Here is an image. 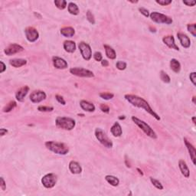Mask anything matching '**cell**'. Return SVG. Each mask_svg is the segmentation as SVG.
Returning a JSON list of instances; mask_svg holds the SVG:
<instances>
[{
	"label": "cell",
	"instance_id": "cell-1",
	"mask_svg": "<svg viewBox=\"0 0 196 196\" xmlns=\"http://www.w3.org/2000/svg\"><path fill=\"white\" fill-rule=\"evenodd\" d=\"M124 98L129 103H131L133 106H136V107L143 109L144 110H146V112L149 113L150 115H152L156 120H160L159 116L151 108L149 103H148L146 100H144L143 98H140V97L136 96V95L134 94H126Z\"/></svg>",
	"mask_w": 196,
	"mask_h": 196
},
{
	"label": "cell",
	"instance_id": "cell-2",
	"mask_svg": "<svg viewBox=\"0 0 196 196\" xmlns=\"http://www.w3.org/2000/svg\"><path fill=\"white\" fill-rule=\"evenodd\" d=\"M45 147L48 150L58 155H66L68 153L69 149L67 145L63 143H58L55 141H48L45 143Z\"/></svg>",
	"mask_w": 196,
	"mask_h": 196
},
{
	"label": "cell",
	"instance_id": "cell-3",
	"mask_svg": "<svg viewBox=\"0 0 196 196\" xmlns=\"http://www.w3.org/2000/svg\"><path fill=\"white\" fill-rule=\"evenodd\" d=\"M57 127L65 130H72L75 127L76 122L74 119L67 117H58L55 120Z\"/></svg>",
	"mask_w": 196,
	"mask_h": 196
},
{
	"label": "cell",
	"instance_id": "cell-4",
	"mask_svg": "<svg viewBox=\"0 0 196 196\" xmlns=\"http://www.w3.org/2000/svg\"><path fill=\"white\" fill-rule=\"evenodd\" d=\"M131 119H132V120L133 121V123H135V124L137 125V126L146 133V135H147L148 136L151 137V138L152 139H157V135L155 133V131H154L146 122L140 120V119L137 118V117H134V116H133Z\"/></svg>",
	"mask_w": 196,
	"mask_h": 196
},
{
	"label": "cell",
	"instance_id": "cell-5",
	"mask_svg": "<svg viewBox=\"0 0 196 196\" xmlns=\"http://www.w3.org/2000/svg\"><path fill=\"white\" fill-rule=\"evenodd\" d=\"M95 136H96L97 140L101 143L103 146H104L106 148H112L113 144V142L111 141L106 134V133L100 128H97L95 129Z\"/></svg>",
	"mask_w": 196,
	"mask_h": 196
},
{
	"label": "cell",
	"instance_id": "cell-6",
	"mask_svg": "<svg viewBox=\"0 0 196 196\" xmlns=\"http://www.w3.org/2000/svg\"><path fill=\"white\" fill-rule=\"evenodd\" d=\"M149 17H150V18L152 19V21H153L154 22L159 23V24L170 25L172 24V21H173L172 18L157 12H151V13L149 14Z\"/></svg>",
	"mask_w": 196,
	"mask_h": 196
},
{
	"label": "cell",
	"instance_id": "cell-7",
	"mask_svg": "<svg viewBox=\"0 0 196 196\" xmlns=\"http://www.w3.org/2000/svg\"><path fill=\"white\" fill-rule=\"evenodd\" d=\"M57 180H58V178L55 174L48 173L42 177L41 183L46 189H52L56 185Z\"/></svg>",
	"mask_w": 196,
	"mask_h": 196
},
{
	"label": "cell",
	"instance_id": "cell-8",
	"mask_svg": "<svg viewBox=\"0 0 196 196\" xmlns=\"http://www.w3.org/2000/svg\"><path fill=\"white\" fill-rule=\"evenodd\" d=\"M70 73L75 76L81 77V78H93L94 77V75L91 71L82 68V67H72L70 69Z\"/></svg>",
	"mask_w": 196,
	"mask_h": 196
},
{
	"label": "cell",
	"instance_id": "cell-9",
	"mask_svg": "<svg viewBox=\"0 0 196 196\" xmlns=\"http://www.w3.org/2000/svg\"><path fill=\"white\" fill-rule=\"evenodd\" d=\"M78 48L83 58L86 61H90L92 57V50L90 46L84 41H81L78 44Z\"/></svg>",
	"mask_w": 196,
	"mask_h": 196
},
{
	"label": "cell",
	"instance_id": "cell-10",
	"mask_svg": "<svg viewBox=\"0 0 196 196\" xmlns=\"http://www.w3.org/2000/svg\"><path fill=\"white\" fill-rule=\"evenodd\" d=\"M25 37L29 42H35L38 40L39 37V33L38 31L33 27H28L25 29Z\"/></svg>",
	"mask_w": 196,
	"mask_h": 196
},
{
	"label": "cell",
	"instance_id": "cell-11",
	"mask_svg": "<svg viewBox=\"0 0 196 196\" xmlns=\"http://www.w3.org/2000/svg\"><path fill=\"white\" fill-rule=\"evenodd\" d=\"M47 98V95L42 90H34L29 96L30 100L33 103H38L44 100Z\"/></svg>",
	"mask_w": 196,
	"mask_h": 196
},
{
	"label": "cell",
	"instance_id": "cell-12",
	"mask_svg": "<svg viewBox=\"0 0 196 196\" xmlns=\"http://www.w3.org/2000/svg\"><path fill=\"white\" fill-rule=\"evenodd\" d=\"M23 50H24V48L20 45V44H11L8 47L6 48V49L4 50V52L6 55L10 56V55H13L15 54L19 53V52H22Z\"/></svg>",
	"mask_w": 196,
	"mask_h": 196
},
{
	"label": "cell",
	"instance_id": "cell-13",
	"mask_svg": "<svg viewBox=\"0 0 196 196\" xmlns=\"http://www.w3.org/2000/svg\"><path fill=\"white\" fill-rule=\"evenodd\" d=\"M52 61L53 64L56 68L58 69H66L68 66L67 62L63 58H59V57L55 56L52 58Z\"/></svg>",
	"mask_w": 196,
	"mask_h": 196
},
{
	"label": "cell",
	"instance_id": "cell-14",
	"mask_svg": "<svg viewBox=\"0 0 196 196\" xmlns=\"http://www.w3.org/2000/svg\"><path fill=\"white\" fill-rule=\"evenodd\" d=\"M163 41L166 45H167L168 47L170 48L174 49V50L176 51L179 50V47L176 45V44H175V38H174L173 35H167V36L163 37Z\"/></svg>",
	"mask_w": 196,
	"mask_h": 196
},
{
	"label": "cell",
	"instance_id": "cell-15",
	"mask_svg": "<svg viewBox=\"0 0 196 196\" xmlns=\"http://www.w3.org/2000/svg\"><path fill=\"white\" fill-rule=\"evenodd\" d=\"M29 91V87L28 86H24L21 87L18 91L15 94V98L18 102H23L25 100V98L28 94Z\"/></svg>",
	"mask_w": 196,
	"mask_h": 196
},
{
	"label": "cell",
	"instance_id": "cell-16",
	"mask_svg": "<svg viewBox=\"0 0 196 196\" xmlns=\"http://www.w3.org/2000/svg\"><path fill=\"white\" fill-rule=\"evenodd\" d=\"M177 37L179 39L180 43H181L182 46L185 48H189L191 45V40L189 37L187 36L185 34L181 33V32H179L177 33Z\"/></svg>",
	"mask_w": 196,
	"mask_h": 196
},
{
	"label": "cell",
	"instance_id": "cell-17",
	"mask_svg": "<svg viewBox=\"0 0 196 196\" xmlns=\"http://www.w3.org/2000/svg\"><path fill=\"white\" fill-rule=\"evenodd\" d=\"M184 142L186 147H187L188 151H189V153L191 157V159H192L193 164L195 165V148L194 147L193 145H192V143H190V142L188 141L187 139L184 138Z\"/></svg>",
	"mask_w": 196,
	"mask_h": 196
},
{
	"label": "cell",
	"instance_id": "cell-18",
	"mask_svg": "<svg viewBox=\"0 0 196 196\" xmlns=\"http://www.w3.org/2000/svg\"><path fill=\"white\" fill-rule=\"evenodd\" d=\"M69 169L72 174H81L82 172V168L79 163L76 161H71L69 163Z\"/></svg>",
	"mask_w": 196,
	"mask_h": 196
},
{
	"label": "cell",
	"instance_id": "cell-19",
	"mask_svg": "<svg viewBox=\"0 0 196 196\" xmlns=\"http://www.w3.org/2000/svg\"><path fill=\"white\" fill-rule=\"evenodd\" d=\"M179 167L180 171H181L182 174L184 175L186 178H189L190 176V171H189V167H188L187 164L186 162L183 159H180L179 162Z\"/></svg>",
	"mask_w": 196,
	"mask_h": 196
},
{
	"label": "cell",
	"instance_id": "cell-20",
	"mask_svg": "<svg viewBox=\"0 0 196 196\" xmlns=\"http://www.w3.org/2000/svg\"><path fill=\"white\" fill-rule=\"evenodd\" d=\"M80 106H81V109L84 110V111H87V112H94L95 110L94 105L90 102L87 101V100H81Z\"/></svg>",
	"mask_w": 196,
	"mask_h": 196
},
{
	"label": "cell",
	"instance_id": "cell-21",
	"mask_svg": "<svg viewBox=\"0 0 196 196\" xmlns=\"http://www.w3.org/2000/svg\"><path fill=\"white\" fill-rule=\"evenodd\" d=\"M110 133L115 137L121 136L122 133H123V130H122V127L120 125V123H117V122L114 123V124L110 128Z\"/></svg>",
	"mask_w": 196,
	"mask_h": 196
},
{
	"label": "cell",
	"instance_id": "cell-22",
	"mask_svg": "<svg viewBox=\"0 0 196 196\" xmlns=\"http://www.w3.org/2000/svg\"><path fill=\"white\" fill-rule=\"evenodd\" d=\"M63 47H64L65 52H68V53H74L75 50H76V44H75V42L73 41H70V40L64 41Z\"/></svg>",
	"mask_w": 196,
	"mask_h": 196
},
{
	"label": "cell",
	"instance_id": "cell-23",
	"mask_svg": "<svg viewBox=\"0 0 196 196\" xmlns=\"http://www.w3.org/2000/svg\"><path fill=\"white\" fill-rule=\"evenodd\" d=\"M10 65H12L14 67H21L22 66H25L27 64V61L25 59H21V58H15V59H12L9 61Z\"/></svg>",
	"mask_w": 196,
	"mask_h": 196
},
{
	"label": "cell",
	"instance_id": "cell-24",
	"mask_svg": "<svg viewBox=\"0 0 196 196\" xmlns=\"http://www.w3.org/2000/svg\"><path fill=\"white\" fill-rule=\"evenodd\" d=\"M61 34L66 38H71L75 35V31L72 27H64L61 29Z\"/></svg>",
	"mask_w": 196,
	"mask_h": 196
},
{
	"label": "cell",
	"instance_id": "cell-25",
	"mask_svg": "<svg viewBox=\"0 0 196 196\" xmlns=\"http://www.w3.org/2000/svg\"><path fill=\"white\" fill-rule=\"evenodd\" d=\"M103 47H104L106 57L111 60L115 59L116 57H117V54H116V52L114 51V49H113L110 46L107 45V44H104Z\"/></svg>",
	"mask_w": 196,
	"mask_h": 196
},
{
	"label": "cell",
	"instance_id": "cell-26",
	"mask_svg": "<svg viewBox=\"0 0 196 196\" xmlns=\"http://www.w3.org/2000/svg\"><path fill=\"white\" fill-rule=\"evenodd\" d=\"M170 67L172 71H174L175 73H179L180 71H181V64H180L179 61L175 59V58L170 61Z\"/></svg>",
	"mask_w": 196,
	"mask_h": 196
},
{
	"label": "cell",
	"instance_id": "cell-27",
	"mask_svg": "<svg viewBox=\"0 0 196 196\" xmlns=\"http://www.w3.org/2000/svg\"><path fill=\"white\" fill-rule=\"evenodd\" d=\"M105 180H106L109 184H110L112 186H114V187L118 186L119 184H120V180H119V179L117 178V177L113 176V175H106V176H105Z\"/></svg>",
	"mask_w": 196,
	"mask_h": 196
},
{
	"label": "cell",
	"instance_id": "cell-28",
	"mask_svg": "<svg viewBox=\"0 0 196 196\" xmlns=\"http://www.w3.org/2000/svg\"><path fill=\"white\" fill-rule=\"evenodd\" d=\"M67 9H68L69 13L71 14V15H77L79 14V8L74 2L69 3L68 6H67Z\"/></svg>",
	"mask_w": 196,
	"mask_h": 196
},
{
	"label": "cell",
	"instance_id": "cell-29",
	"mask_svg": "<svg viewBox=\"0 0 196 196\" xmlns=\"http://www.w3.org/2000/svg\"><path fill=\"white\" fill-rule=\"evenodd\" d=\"M16 106H17L16 102L14 101V100L10 101L9 103H8V104H6V106H4V108L2 109V112L3 113L10 112V111H12L14 108L16 107Z\"/></svg>",
	"mask_w": 196,
	"mask_h": 196
},
{
	"label": "cell",
	"instance_id": "cell-30",
	"mask_svg": "<svg viewBox=\"0 0 196 196\" xmlns=\"http://www.w3.org/2000/svg\"><path fill=\"white\" fill-rule=\"evenodd\" d=\"M54 3H55V6L61 10H63L67 7V2L65 0H55Z\"/></svg>",
	"mask_w": 196,
	"mask_h": 196
},
{
	"label": "cell",
	"instance_id": "cell-31",
	"mask_svg": "<svg viewBox=\"0 0 196 196\" xmlns=\"http://www.w3.org/2000/svg\"><path fill=\"white\" fill-rule=\"evenodd\" d=\"M160 79L162 80V81L166 83V84H169L171 81L170 77H169L164 71H160Z\"/></svg>",
	"mask_w": 196,
	"mask_h": 196
},
{
	"label": "cell",
	"instance_id": "cell-32",
	"mask_svg": "<svg viewBox=\"0 0 196 196\" xmlns=\"http://www.w3.org/2000/svg\"><path fill=\"white\" fill-rule=\"evenodd\" d=\"M149 179H150V182L152 183V184L153 185V186H155V187L156 188V189H159V190H163V189H164L163 186L161 184V183H160V182L159 181V180L156 179L152 178V177H150Z\"/></svg>",
	"mask_w": 196,
	"mask_h": 196
},
{
	"label": "cell",
	"instance_id": "cell-33",
	"mask_svg": "<svg viewBox=\"0 0 196 196\" xmlns=\"http://www.w3.org/2000/svg\"><path fill=\"white\" fill-rule=\"evenodd\" d=\"M99 96H100L102 99H104V100H109L113 98L114 94H113L108 93V92H103V93H100Z\"/></svg>",
	"mask_w": 196,
	"mask_h": 196
},
{
	"label": "cell",
	"instance_id": "cell-34",
	"mask_svg": "<svg viewBox=\"0 0 196 196\" xmlns=\"http://www.w3.org/2000/svg\"><path fill=\"white\" fill-rule=\"evenodd\" d=\"M127 67V64L124 61H117V64H116V67H117L118 70L120 71H123Z\"/></svg>",
	"mask_w": 196,
	"mask_h": 196
},
{
	"label": "cell",
	"instance_id": "cell-35",
	"mask_svg": "<svg viewBox=\"0 0 196 196\" xmlns=\"http://www.w3.org/2000/svg\"><path fill=\"white\" fill-rule=\"evenodd\" d=\"M38 110L40 112H52L54 110L53 106H39Z\"/></svg>",
	"mask_w": 196,
	"mask_h": 196
},
{
	"label": "cell",
	"instance_id": "cell-36",
	"mask_svg": "<svg viewBox=\"0 0 196 196\" xmlns=\"http://www.w3.org/2000/svg\"><path fill=\"white\" fill-rule=\"evenodd\" d=\"M187 29L194 37H196V31H195V24H189L187 25Z\"/></svg>",
	"mask_w": 196,
	"mask_h": 196
},
{
	"label": "cell",
	"instance_id": "cell-37",
	"mask_svg": "<svg viewBox=\"0 0 196 196\" xmlns=\"http://www.w3.org/2000/svg\"><path fill=\"white\" fill-rule=\"evenodd\" d=\"M87 18L88 20V21L90 23H91L92 25H94L95 24V18L94 15L92 14V12H90V10H88L87 12Z\"/></svg>",
	"mask_w": 196,
	"mask_h": 196
},
{
	"label": "cell",
	"instance_id": "cell-38",
	"mask_svg": "<svg viewBox=\"0 0 196 196\" xmlns=\"http://www.w3.org/2000/svg\"><path fill=\"white\" fill-rule=\"evenodd\" d=\"M156 2L158 3L159 5H161V6H166L171 4V3H172V0H156Z\"/></svg>",
	"mask_w": 196,
	"mask_h": 196
},
{
	"label": "cell",
	"instance_id": "cell-39",
	"mask_svg": "<svg viewBox=\"0 0 196 196\" xmlns=\"http://www.w3.org/2000/svg\"><path fill=\"white\" fill-rule=\"evenodd\" d=\"M139 11H140V13L143 14L145 17H147L148 18V17L149 16V12L148 9H145V8L143 7H141V8H139Z\"/></svg>",
	"mask_w": 196,
	"mask_h": 196
},
{
	"label": "cell",
	"instance_id": "cell-40",
	"mask_svg": "<svg viewBox=\"0 0 196 196\" xmlns=\"http://www.w3.org/2000/svg\"><path fill=\"white\" fill-rule=\"evenodd\" d=\"M100 110L102 111V112L103 113H108L110 112V107L109 106H107L106 104H100Z\"/></svg>",
	"mask_w": 196,
	"mask_h": 196
},
{
	"label": "cell",
	"instance_id": "cell-41",
	"mask_svg": "<svg viewBox=\"0 0 196 196\" xmlns=\"http://www.w3.org/2000/svg\"><path fill=\"white\" fill-rule=\"evenodd\" d=\"M94 58L97 61H101L102 60H103L102 54L99 52H96L94 54Z\"/></svg>",
	"mask_w": 196,
	"mask_h": 196
},
{
	"label": "cell",
	"instance_id": "cell-42",
	"mask_svg": "<svg viewBox=\"0 0 196 196\" xmlns=\"http://www.w3.org/2000/svg\"><path fill=\"white\" fill-rule=\"evenodd\" d=\"M189 78H190L191 81L192 82V84L195 86L196 83H195V80H196V73L195 72H192L189 75Z\"/></svg>",
	"mask_w": 196,
	"mask_h": 196
},
{
	"label": "cell",
	"instance_id": "cell-43",
	"mask_svg": "<svg viewBox=\"0 0 196 196\" xmlns=\"http://www.w3.org/2000/svg\"><path fill=\"white\" fill-rule=\"evenodd\" d=\"M55 98H56V100H58V103H61L62 105L66 104V102H65V100H64V98H63V97L60 96V95H56V96H55Z\"/></svg>",
	"mask_w": 196,
	"mask_h": 196
},
{
	"label": "cell",
	"instance_id": "cell-44",
	"mask_svg": "<svg viewBox=\"0 0 196 196\" xmlns=\"http://www.w3.org/2000/svg\"><path fill=\"white\" fill-rule=\"evenodd\" d=\"M0 186H1V189L2 190H6V182H5L4 179L3 177H1L0 178Z\"/></svg>",
	"mask_w": 196,
	"mask_h": 196
},
{
	"label": "cell",
	"instance_id": "cell-45",
	"mask_svg": "<svg viewBox=\"0 0 196 196\" xmlns=\"http://www.w3.org/2000/svg\"><path fill=\"white\" fill-rule=\"evenodd\" d=\"M183 3L187 6H194L196 4L195 1H183Z\"/></svg>",
	"mask_w": 196,
	"mask_h": 196
},
{
	"label": "cell",
	"instance_id": "cell-46",
	"mask_svg": "<svg viewBox=\"0 0 196 196\" xmlns=\"http://www.w3.org/2000/svg\"><path fill=\"white\" fill-rule=\"evenodd\" d=\"M0 64H1V69H0V73H3V72L6 71V64H4L3 61H0Z\"/></svg>",
	"mask_w": 196,
	"mask_h": 196
},
{
	"label": "cell",
	"instance_id": "cell-47",
	"mask_svg": "<svg viewBox=\"0 0 196 196\" xmlns=\"http://www.w3.org/2000/svg\"><path fill=\"white\" fill-rule=\"evenodd\" d=\"M7 133H8V130L6 129H4V128H2V129H0V135H1L2 136H3L6 135Z\"/></svg>",
	"mask_w": 196,
	"mask_h": 196
},
{
	"label": "cell",
	"instance_id": "cell-48",
	"mask_svg": "<svg viewBox=\"0 0 196 196\" xmlns=\"http://www.w3.org/2000/svg\"><path fill=\"white\" fill-rule=\"evenodd\" d=\"M101 64L103 67H107V66H109V62H108V61H106V60H102Z\"/></svg>",
	"mask_w": 196,
	"mask_h": 196
},
{
	"label": "cell",
	"instance_id": "cell-49",
	"mask_svg": "<svg viewBox=\"0 0 196 196\" xmlns=\"http://www.w3.org/2000/svg\"><path fill=\"white\" fill-rule=\"evenodd\" d=\"M34 14H35V16H38V17H39V18H41V15H39V14H38V13H36V12H34Z\"/></svg>",
	"mask_w": 196,
	"mask_h": 196
},
{
	"label": "cell",
	"instance_id": "cell-50",
	"mask_svg": "<svg viewBox=\"0 0 196 196\" xmlns=\"http://www.w3.org/2000/svg\"><path fill=\"white\" fill-rule=\"evenodd\" d=\"M137 171H138L139 172V173L140 174V175H143V172H142V170H140V169H137Z\"/></svg>",
	"mask_w": 196,
	"mask_h": 196
},
{
	"label": "cell",
	"instance_id": "cell-51",
	"mask_svg": "<svg viewBox=\"0 0 196 196\" xmlns=\"http://www.w3.org/2000/svg\"><path fill=\"white\" fill-rule=\"evenodd\" d=\"M195 99H196L195 96H194L193 98H192V102H193L194 104H195V103H196V102H195Z\"/></svg>",
	"mask_w": 196,
	"mask_h": 196
},
{
	"label": "cell",
	"instance_id": "cell-52",
	"mask_svg": "<svg viewBox=\"0 0 196 196\" xmlns=\"http://www.w3.org/2000/svg\"><path fill=\"white\" fill-rule=\"evenodd\" d=\"M192 121H193V123H194V124L195 125V123H196V122H195V117H192Z\"/></svg>",
	"mask_w": 196,
	"mask_h": 196
},
{
	"label": "cell",
	"instance_id": "cell-53",
	"mask_svg": "<svg viewBox=\"0 0 196 196\" xmlns=\"http://www.w3.org/2000/svg\"><path fill=\"white\" fill-rule=\"evenodd\" d=\"M125 118H126V117H125L124 116H123V117H119V119H120V120H124Z\"/></svg>",
	"mask_w": 196,
	"mask_h": 196
},
{
	"label": "cell",
	"instance_id": "cell-54",
	"mask_svg": "<svg viewBox=\"0 0 196 196\" xmlns=\"http://www.w3.org/2000/svg\"><path fill=\"white\" fill-rule=\"evenodd\" d=\"M129 2H132V3H137L138 1H135V2H133V1H129Z\"/></svg>",
	"mask_w": 196,
	"mask_h": 196
}]
</instances>
